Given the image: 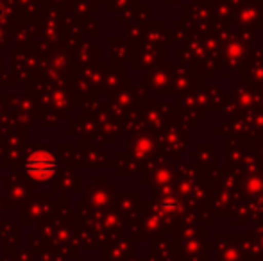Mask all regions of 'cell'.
Returning <instances> with one entry per match:
<instances>
[{"mask_svg":"<svg viewBox=\"0 0 263 261\" xmlns=\"http://www.w3.org/2000/svg\"><path fill=\"white\" fill-rule=\"evenodd\" d=\"M58 168V159L50 152H34L32 156H29V159L25 161V170L29 175H32L38 181H47L55 174Z\"/></svg>","mask_w":263,"mask_h":261,"instance_id":"cell-1","label":"cell"},{"mask_svg":"<svg viewBox=\"0 0 263 261\" xmlns=\"http://www.w3.org/2000/svg\"><path fill=\"white\" fill-rule=\"evenodd\" d=\"M2 14H4V11H2V7H0V18H2Z\"/></svg>","mask_w":263,"mask_h":261,"instance_id":"cell-2","label":"cell"}]
</instances>
